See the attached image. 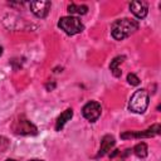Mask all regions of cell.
Listing matches in <instances>:
<instances>
[{
  "mask_svg": "<svg viewBox=\"0 0 161 161\" xmlns=\"http://www.w3.org/2000/svg\"><path fill=\"white\" fill-rule=\"evenodd\" d=\"M58 26L68 35H75L83 31L84 25L80 21V19H78L77 16H63L59 19L58 21Z\"/></svg>",
  "mask_w": 161,
  "mask_h": 161,
  "instance_id": "3",
  "label": "cell"
},
{
  "mask_svg": "<svg viewBox=\"0 0 161 161\" xmlns=\"http://www.w3.org/2000/svg\"><path fill=\"white\" fill-rule=\"evenodd\" d=\"M127 80H128V83H130L131 86H137V84H140L138 77H137L136 74H133V73H128V74H127Z\"/></svg>",
  "mask_w": 161,
  "mask_h": 161,
  "instance_id": "14",
  "label": "cell"
},
{
  "mask_svg": "<svg viewBox=\"0 0 161 161\" xmlns=\"http://www.w3.org/2000/svg\"><path fill=\"white\" fill-rule=\"evenodd\" d=\"M88 11L87 5H78V4H69L68 5V13L70 15L77 14V15H84Z\"/></svg>",
  "mask_w": 161,
  "mask_h": 161,
  "instance_id": "12",
  "label": "cell"
},
{
  "mask_svg": "<svg viewBox=\"0 0 161 161\" xmlns=\"http://www.w3.org/2000/svg\"><path fill=\"white\" fill-rule=\"evenodd\" d=\"M102 112V107L98 102L96 101H91L88 103H86L82 108V114L86 119H88L89 122H96Z\"/></svg>",
  "mask_w": 161,
  "mask_h": 161,
  "instance_id": "5",
  "label": "cell"
},
{
  "mask_svg": "<svg viewBox=\"0 0 161 161\" xmlns=\"http://www.w3.org/2000/svg\"><path fill=\"white\" fill-rule=\"evenodd\" d=\"M125 60V55H118V57H116L112 62H111V64H109V70L112 72V74L114 75V77H121V74H122V70L119 69V64L122 63Z\"/></svg>",
  "mask_w": 161,
  "mask_h": 161,
  "instance_id": "11",
  "label": "cell"
},
{
  "mask_svg": "<svg viewBox=\"0 0 161 161\" xmlns=\"http://www.w3.org/2000/svg\"><path fill=\"white\" fill-rule=\"evenodd\" d=\"M161 132V127L158 123L151 126L150 128L145 130V131H128L121 135L122 138H141V137H153L156 135H160Z\"/></svg>",
  "mask_w": 161,
  "mask_h": 161,
  "instance_id": "6",
  "label": "cell"
},
{
  "mask_svg": "<svg viewBox=\"0 0 161 161\" xmlns=\"http://www.w3.org/2000/svg\"><path fill=\"white\" fill-rule=\"evenodd\" d=\"M45 87H47V89H48V91H53V89L55 88V82H52V83H50V82H48Z\"/></svg>",
  "mask_w": 161,
  "mask_h": 161,
  "instance_id": "16",
  "label": "cell"
},
{
  "mask_svg": "<svg viewBox=\"0 0 161 161\" xmlns=\"http://www.w3.org/2000/svg\"><path fill=\"white\" fill-rule=\"evenodd\" d=\"M31 13L38 18H45L50 10V1H31L29 4Z\"/></svg>",
  "mask_w": 161,
  "mask_h": 161,
  "instance_id": "7",
  "label": "cell"
},
{
  "mask_svg": "<svg viewBox=\"0 0 161 161\" xmlns=\"http://www.w3.org/2000/svg\"><path fill=\"white\" fill-rule=\"evenodd\" d=\"M5 161H16V160H13V158H8V160H5Z\"/></svg>",
  "mask_w": 161,
  "mask_h": 161,
  "instance_id": "18",
  "label": "cell"
},
{
  "mask_svg": "<svg viewBox=\"0 0 161 161\" xmlns=\"http://www.w3.org/2000/svg\"><path fill=\"white\" fill-rule=\"evenodd\" d=\"M133 153L137 156V157H140V158H145L146 156H147V153H148V150H147V145L145 143V142H140V143H137L135 147H133Z\"/></svg>",
  "mask_w": 161,
  "mask_h": 161,
  "instance_id": "13",
  "label": "cell"
},
{
  "mask_svg": "<svg viewBox=\"0 0 161 161\" xmlns=\"http://www.w3.org/2000/svg\"><path fill=\"white\" fill-rule=\"evenodd\" d=\"M72 116H73V111H72V108H68V109H65L64 112H62L60 116L57 118L55 130H57V131H62V128L65 126V123H67L68 121H70Z\"/></svg>",
  "mask_w": 161,
  "mask_h": 161,
  "instance_id": "10",
  "label": "cell"
},
{
  "mask_svg": "<svg viewBox=\"0 0 161 161\" xmlns=\"http://www.w3.org/2000/svg\"><path fill=\"white\" fill-rule=\"evenodd\" d=\"M136 30H138V21L128 18L118 19L111 26V34L116 40H123L125 38H128L131 34H133Z\"/></svg>",
  "mask_w": 161,
  "mask_h": 161,
  "instance_id": "1",
  "label": "cell"
},
{
  "mask_svg": "<svg viewBox=\"0 0 161 161\" xmlns=\"http://www.w3.org/2000/svg\"><path fill=\"white\" fill-rule=\"evenodd\" d=\"M8 147H9V141H8V138L0 136V151H5Z\"/></svg>",
  "mask_w": 161,
  "mask_h": 161,
  "instance_id": "15",
  "label": "cell"
},
{
  "mask_svg": "<svg viewBox=\"0 0 161 161\" xmlns=\"http://www.w3.org/2000/svg\"><path fill=\"white\" fill-rule=\"evenodd\" d=\"M1 54H3V47L0 45V57H1Z\"/></svg>",
  "mask_w": 161,
  "mask_h": 161,
  "instance_id": "17",
  "label": "cell"
},
{
  "mask_svg": "<svg viewBox=\"0 0 161 161\" xmlns=\"http://www.w3.org/2000/svg\"><path fill=\"white\" fill-rule=\"evenodd\" d=\"M114 146V137L111 135H106L103 136L102 141H101V147H99V152L98 156H104L108 151H111V148Z\"/></svg>",
  "mask_w": 161,
  "mask_h": 161,
  "instance_id": "9",
  "label": "cell"
},
{
  "mask_svg": "<svg viewBox=\"0 0 161 161\" xmlns=\"http://www.w3.org/2000/svg\"><path fill=\"white\" fill-rule=\"evenodd\" d=\"M148 93L145 89L136 91L128 102V109L133 113H143L148 107Z\"/></svg>",
  "mask_w": 161,
  "mask_h": 161,
  "instance_id": "2",
  "label": "cell"
},
{
  "mask_svg": "<svg viewBox=\"0 0 161 161\" xmlns=\"http://www.w3.org/2000/svg\"><path fill=\"white\" fill-rule=\"evenodd\" d=\"M30 161H43V160H30Z\"/></svg>",
  "mask_w": 161,
  "mask_h": 161,
  "instance_id": "19",
  "label": "cell"
},
{
  "mask_svg": "<svg viewBox=\"0 0 161 161\" xmlns=\"http://www.w3.org/2000/svg\"><path fill=\"white\" fill-rule=\"evenodd\" d=\"M130 10L136 18L143 19L148 13V6L145 1H132L130 4Z\"/></svg>",
  "mask_w": 161,
  "mask_h": 161,
  "instance_id": "8",
  "label": "cell"
},
{
  "mask_svg": "<svg viewBox=\"0 0 161 161\" xmlns=\"http://www.w3.org/2000/svg\"><path fill=\"white\" fill-rule=\"evenodd\" d=\"M14 133L16 135H21V136H31V135H36L38 130L36 127L26 118L19 117L16 121H14L13 126H11Z\"/></svg>",
  "mask_w": 161,
  "mask_h": 161,
  "instance_id": "4",
  "label": "cell"
}]
</instances>
